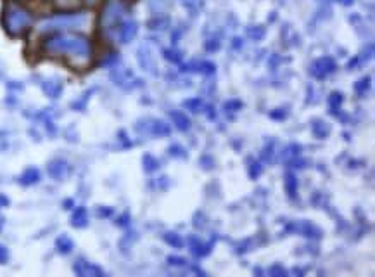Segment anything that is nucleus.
I'll return each instance as SVG.
<instances>
[{
	"mask_svg": "<svg viewBox=\"0 0 375 277\" xmlns=\"http://www.w3.org/2000/svg\"><path fill=\"white\" fill-rule=\"evenodd\" d=\"M45 49L52 54H67L77 59H88L92 50L87 37L77 33H57L45 42Z\"/></svg>",
	"mask_w": 375,
	"mask_h": 277,
	"instance_id": "obj_1",
	"label": "nucleus"
},
{
	"mask_svg": "<svg viewBox=\"0 0 375 277\" xmlns=\"http://www.w3.org/2000/svg\"><path fill=\"white\" fill-rule=\"evenodd\" d=\"M92 23L90 14L87 12H69V14H56L42 19L36 26L40 33L66 31V30H83Z\"/></svg>",
	"mask_w": 375,
	"mask_h": 277,
	"instance_id": "obj_2",
	"label": "nucleus"
},
{
	"mask_svg": "<svg viewBox=\"0 0 375 277\" xmlns=\"http://www.w3.org/2000/svg\"><path fill=\"white\" fill-rule=\"evenodd\" d=\"M2 21H4V28H6V31L12 37L23 35V33L33 24L31 14H29L26 9H23L21 6H16V4H12V6L7 7L6 12H4Z\"/></svg>",
	"mask_w": 375,
	"mask_h": 277,
	"instance_id": "obj_3",
	"label": "nucleus"
},
{
	"mask_svg": "<svg viewBox=\"0 0 375 277\" xmlns=\"http://www.w3.org/2000/svg\"><path fill=\"white\" fill-rule=\"evenodd\" d=\"M125 14H126V7L121 0H109L102 11V18H100L102 30L113 33L118 28V24L125 19Z\"/></svg>",
	"mask_w": 375,
	"mask_h": 277,
	"instance_id": "obj_4",
	"label": "nucleus"
},
{
	"mask_svg": "<svg viewBox=\"0 0 375 277\" xmlns=\"http://www.w3.org/2000/svg\"><path fill=\"white\" fill-rule=\"evenodd\" d=\"M111 80L118 87L125 90H133L142 85V80L137 78L128 68H120V66H113L111 68Z\"/></svg>",
	"mask_w": 375,
	"mask_h": 277,
	"instance_id": "obj_5",
	"label": "nucleus"
},
{
	"mask_svg": "<svg viewBox=\"0 0 375 277\" xmlns=\"http://www.w3.org/2000/svg\"><path fill=\"white\" fill-rule=\"evenodd\" d=\"M137 130L154 137H168L171 133V125H168L163 120H142L138 121Z\"/></svg>",
	"mask_w": 375,
	"mask_h": 277,
	"instance_id": "obj_6",
	"label": "nucleus"
},
{
	"mask_svg": "<svg viewBox=\"0 0 375 277\" xmlns=\"http://www.w3.org/2000/svg\"><path fill=\"white\" fill-rule=\"evenodd\" d=\"M138 33V23L135 19H123L115 31L111 33L120 44H130Z\"/></svg>",
	"mask_w": 375,
	"mask_h": 277,
	"instance_id": "obj_7",
	"label": "nucleus"
},
{
	"mask_svg": "<svg viewBox=\"0 0 375 277\" xmlns=\"http://www.w3.org/2000/svg\"><path fill=\"white\" fill-rule=\"evenodd\" d=\"M335 70H337V62H335L334 57L323 56V57H318V59L311 64L310 73L313 75V78H317V80H325L327 77H330Z\"/></svg>",
	"mask_w": 375,
	"mask_h": 277,
	"instance_id": "obj_8",
	"label": "nucleus"
},
{
	"mask_svg": "<svg viewBox=\"0 0 375 277\" xmlns=\"http://www.w3.org/2000/svg\"><path fill=\"white\" fill-rule=\"evenodd\" d=\"M137 59L138 64L142 66L145 71H149L151 75H158V66H156V59H154V54H153V47L149 44H144L137 52Z\"/></svg>",
	"mask_w": 375,
	"mask_h": 277,
	"instance_id": "obj_9",
	"label": "nucleus"
},
{
	"mask_svg": "<svg viewBox=\"0 0 375 277\" xmlns=\"http://www.w3.org/2000/svg\"><path fill=\"white\" fill-rule=\"evenodd\" d=\"M187 245L196 258H206L213 250V243H204L199 236H194V234L187 237Z\"/></svg>",
	"mask_w": 375,
	"mask_h": 277,
	"instance_id": "obj_10",
	"label": "nucleus"
},
{
	"mask_svg": "<svg viewBox=\"0 0 375 277\" xmlns=\"http://www.w3.org/2000/svg\"><path fill=\"white\" fill-rule=\"evenodd\" d=\"M289 230H294V232H299L305 237H311V239L322 237V229L317 227L313 222H308V220H299L296 224L289 225Z\"/></svg>",
	"mask_w": 375,
	"mask_h": 277,
	"instance_id": "obj_11",
	"label": "nucleus"
},
{
	"mask_svg": "<svg viewBox=\"0 0 375 277\" xmlns=\"http://www.w3.org/2000/svg\"><path fill=\"white\" fill-rule=\"evenodd\" d=\"M73 270H74V274L80 277H102L104 275V270L99 265L90 263V262H83V260L74 262Z\"/></svg>",
	"mask_w": 375,
	"mask_h": 277,
	"instance_id": "obj_12",
	"label": "nucleus"
},
{
	"mask_svg": "<svg viewBox=\"0 0 375 277\" xmlns=\"http://www.w3.org/2000/svg\"><path fill=\"white\" fill-rule=\"evenodd\" d=\"M47 174L54 180H62L67 177V174H69V165H67L66 159H61V158L52 159L47 166Z\"/></svg>",
	"mask_w": 375,
	"mask_h": 277,
	"instance_id": "obj_13",
	"label": "nucleus"
},
{
	"mask_svg": "<svg viewBox=\"0 0 375 277\" xmlns=\"http://www.w3.org/2000/svg\"><path fill=\"white\" fill-rule=\"evenodd\" d=\"M182 71H196V73H201L204 77H211V75H214V71H216V64L211 61H192L183 64Z\"/></svg>",
	"mask_w": 375,
	"mask_h": 277,
	"instance_id": "obj_14",
	"label": "nucleus"
},
{
	"mask_svg": "<svg viewBox=\"0 0 375 277\" xmlns=\"http://www.w3.org/2000/svg\"><path fill=\"white\" fill-rule=\"evenodd\" d=\"M40 87H42V90L45 92V94L49 95V97H52V99H57L59 95H61V92H62V89H64V85H62V82L59 78H45V80H42V83H40Z\"/></svg>",
	"mask_w": 375,
	"mask_h": 277,
	"instance_id": "obj_15",
	"label": "nucleus"
},
{
	"mask_svg": "<svg viewBox=\"0 0 375 277\" xmlns=\"http://www.w3.org/2000/svg\"><path fill=\"white\" fill-rule=\"evenodd\" d=\"M311 132H313V135L317 138L323 141V138H327L328 135H330L332 125L327 123V121L322 120V118H315L313 121H311Z\"/></svg>",
	"mask_w": 375,
	"mask_h": 277,
	"instance_id": "obj_16",
	"label": "nucleus"
},
{
	"mask_svg": "<svg viewBox=\"0 0 375 277\" xmlns=\"http://www.w3.org/2000/svg\"><path fill=\"white\" fill-rule=\"evenodd\" d=\"M301 151H303L301 144H297V142H290V144L285 146L284 151H282V161L290 165L294 159L301 156Z\"/></svg>",
	"mask_w": 375,
	"mask_h": 277,
	"instance_id": "obj_17",
	"label": "nucleus"
},
{
	"mask_svg": "<svg viewBox=\"0 0 375 277\" xmlns=\"http://www.w3.org/2000/svg\"><path fill=\"white\" fill-rule=\"evenodd\" d=\"M71 225H73V227H77V229L87 227V225H88V212H87V208H83V206L74 208L73 215H71Z\"/></svg>",
	"mask_w": 375,
	"mask_h": 277,
	"instance_id": "obj_18",
	"label": "nucleus"
},
{
	"mask_svg": "<svg viewBox=\"0 0 375 277\" xmlns=\"http://www.w3.org/2000/svg\"><path fill=\"white\" fill-rule=\"evenodd\" d=\"M170 118L180 132H187L191 128V120H189V116L183 111H170Z\"/></svg>",
	"mask_w": 375,
	"mask_h": 277,
	"instance_id": "obj_19",
	"label": "nucleus"
},
{
	"mask_svg": "<svg viewBox=\"0 0 375 277\" xmlns=\"http://www.w3.org/2000/svg\"><path fill=\"white\" fill-rule=\"evenodd\" d=\"M40 180V171L35 166H29L19 175V184L21 186H33Z\"/></svg>",
	"mask_w": 375,
	"mask_h": 277,
	"instance_id": "obj_20",
	"label": "nucleus"
},
{
	"mask_svg": "<svg viewBox=\"0 0 375 277\" xmlns=\"http://www.w3.org/2000/svg\"><path fill=\"white\" fill-rule=\"evenodd\" d=\"M56 248H57L59 253L67 255V253H71V251H73L74 243H73V239H71L69 236L62 234V236H59V237L56 239Z\"/></svg>",
	"mask_w": 375,
	"mask_h": 277,
	"instance_id": "obj_21",
	"label": "nucleus"
},
{
	"mask_svg": "<svg viewBox=\"0 0 375 277\" xmlns=\"http://www.w3.org/2000/svg\"><path fill=\"white\" fill-rule=\"evenodd\" d=\"M284 186H285V191H287L289 198H296L297 194V177L292 174V171H287L285 174V180H284Z\"/></svg>",
	"mask_w": 375,
	"mask_h": 277,
	"instance_id": "obj_22",
	"label": "nucleus"
},
{
	"mask_svg": "<svg viewBox=\"0 0 375 277\" xmlns=\"http://www.w3.org/2000/svg\"><path fill=\"white\" fill-rule=\"evenodd\" d=\"M147 26H149L151 30H161L163 31L170 26V18H168V16H163V14H158L147 23Z\"/></svg>",
	"mask_w": 375,
	"mask_h": 277,
	"instance_id": "obj_23",
	"label": "nucleus"
},
{
	"mask_svg": "<svg viewBox=\"0 0 375 277\" xmlns=\"http://www.w3.org/2000/svg\"><path fill=\"white\" fill-rule=\"evenodd\" d=\"M246 35L249 37L251 40H254V42H261L267 37V28L265 26H261V24H252V26H247L246 28Z\"/></svg>",
	"mask_w": 375,
	"mask_h": 277,
	"instance_id": "obj_24",
	"label": "nucleus"
},
{
	"mask_svg": "<svg viewBox=\"0 0 375 277\" xmlns=\"http://www.w3.org/2000/svg\"><path fill=\"white\" fill-rule=\"evenodd\" d=\"M163 239H164L166 245H170L171 248H175V250H180V248H183V245H185L182 236H178L176 232H164Z\"/></svg>",
	"mask_w": 375,
	"mask_h": 277,
	"instance_id": "obj_25",
	"label": "nucleus"
},
{
	"mask_svg": "<svg viewBox=\"0 0 375 277\" xmlns=\"http://www.w3.org/2000/svg\"><path fill=\"white\" fill-rule=\"evenodd\" d=\"M370 87H372V77H363L355 83V92L360 97H363V95H366V92L370 90Z\"/></svg>",
	"mask_w": 375,
	"mask_h": 277,
	"instance_id": "obj_26",
	"label": "nucleus"
},
{
	"mask_svg": "<svg viewBox=\"0 0 375 277\" xmlns=\"http://www.w3.org/2000/svg\"><path fill=\"white\" fill-rule=\"evenodd\" d=\"M142 163H144V170L147 174H153V171L159 170V159L153 156V154H144V158H142Z\"/></svg>",
	"mask_w": 375,
	"mask_h": 277,
	"instance_id": "obj_27",
	"label": "nucleus"
},
{
	"mask_svg": "<svg viewBox=\"0 0 375 277\" xmlns=\"http://www.w3.org/2000/svg\"><path fill=\"white\" fill-rule=\"evenodd\" d=\"M163 57L168 62H173V64H180L182 62V52L178 49H164L163 50Z\"/></svg>",
	"mask_w": 375,
	"mask_h": 277,
	"instance_id": "obj_28",
	"label": "nucleus"
},
{
	"mask_svg": "<svg viewBox=\"0 0 375 277\" xmlns=\"http://www.w3.org/2000/svg\"><path fill=\"white\" fill-rule=\"evenodd\" d=\"M247 174H249V179L256 180L261 177L263 174V165L259 161H254V159H249V166H247Z\"/></svg>",
	"mask_w": 375,
	"mask_h": 277,
	"instance_id": "obj_29",
	"label": "nucleus"
},
{
	"mask_svg": "<svg viewBox=\"0 0 375 277\" xmlns=\"http://www.w3.org/2000/svg\"><path fill=\"white\" fill-rule=\"evenodd\" d=\"M183 108H187L189 111L192 113H199L202 108H204V102H202L201 97H191L187 100H183Z\"/></svg>",
	"mask_w": 375,
	"mask_h": 277,
	"instance_id": "obj_30",
	"label": "nucleus"
},
{
	"mask_svg": "<svg viewBox=\"0 0 375 277\" xmlns=\"http://www.w3.org/2000/svg\"><path fill=\"white\" fill-rule=\"evenodd\" d=\"M344 100V95L341 94V92H330V95H328V106H330V111H334V109H339L341 104H343Z\"/></svg>",
	"mask_w": 375,
	"mask_h": 277,
	"instance_id": "obj_31",
	"label": "nucleus"
},
{
	"mask_svg": "<svg viewBox=\"0 0 375 277\" xmlns=\"http://www.w3.org/2000/svg\"><path fill=\"white\" fill-rule=\"evenodd\" d=\"M182 6L191 12L192 16H196L197 12L202 9V2L201 0H182Z\"/></svg>",
	"mask_w": 375,
	"mask_h": 277,
	"instance_id": "obj_32",
	"label": "nucleus"
},
{
	"mask_svg": "<svg viewBox=\"0 0 375 277\" xmlns=\"http://www.w3.org/2000/svg\"><path fill=\"white\" fill-rule=\"evenodd\" d=\"M242 108H244V104H242V100H239V99H230L223 104V109H225V111H232V113L241 111Z\"/></svg>",
	"mask_w": 375,
	"mask_h": 277,
	"instance_id": "obj_33",
	"label": "nucleus"
},
{
	"mask_svg": "<svg viewBox=\"0 0 375 277\" xmlns=\"http://www.w3.org/2000/svg\"><path fill=\"white\" fill-rule=\"evenodd\" d=\"M166 262L173 267H187L189 265V260H185L183 257H176V255H170L166 258Z\"/></svg>",
	"mask_w": 375,
	"mask_h": 277,
	"instance_id": "obj_34",
	"label": "nucleus"
},
{
	"mask_svg": "<svg viewBox=\"0 0 375 277\" xmlns=\"http://www.w3.org/2000/svg\"><path fill=\"white\" fill-rule=\"evenodd\" d=\"M168 151H170V154H171L173 158H182V159H183V158H187V151H185L180 144L170 146V148H168Z\"/></svg>",
	"mask_w": 375,
	"mask_h": 277,
	"instance_id": "obj_35",
	"label": "nucleus"
},
{
	"mask_svg": "<svg viewBox=\"0 0 375 277\" xmlns=\"http://www.w3.org/2000/svg\"><path fill=\"white\" fill-rule=\"evenodd\" d=\"M268 274L273 275V277H285L287 275V270H285L280 263H273V265L268 268Z\"/></svg>",
	"mask_w": 375,
	"mask_h": 277,
	"instance_id": "obj_36",
	"label": "nucleus"
},
{
	"mask_svg": "<svg viewBox=\"0 0 375 277\" xmlns=\"http://www.w3.org/2000/svg\"><path fill=\"white\" fill-rule=\"evenodd\" d=\"M204 49L208 50V52H218V50L221 49V42L218 39H209V40H206Z\"/></svg>",
	"mask_w": 375,
	"mask_h": 277,
	"instance_id": "obj_37",
	"label": "nucleus"
},
{
	"mask_svg": "<svg viewBox=\"0 0 375 277\" xmlns=\"http://www.w3.org/2000/svg\"><path fill=\"white\" fill-rule=\"evenodd\" d=\"M372 57H373V44H368V49L365 47L361 56H358V59H360V62H365V61H370Z\"/></svg>",
	"mask_w": 375,
	"mask_h": 277,
	"instance_id": "obj_38",
	"label": "nucleus"
},
{
	"mask_svg": "<svg viewBox=\"0 0 375 277\" xmlns=\"http://www.w3.org/2000/svg\"><path fill=\"white\" fill-rule=\"evenodd\" d=\"M270 118L282 121V120L287 118V111H285V109H273V111H270Z\"/></svg>",
	"mask_w": 375,
	"mask_h": 277,
	"instance_id": "obj_39",
	"label": "nucleus"
},
{
	"mask_svg": "<svg viewBox=\"0 0 375 277\" xmlns=\"http://www.w3.org/2000/svg\"><path fill=\"white\" fill-rule=\"evenodd\" d=\"M261 158H263V161H267V163H272L273 161V142H272V144H268L267 148L263 149V153H261Z\"/></svg>",
	"mask_w": 375,
	"mask_h": 277,
	"instance_id": "obj_40",
	"label": "nucleus"
},
{
	"mask_svg": "<svg viewBox=\"0 0 375 277\" xmlns=\"http://www.w3.org/2000/svg\"><path fill=\"white\" fill-rule=\"evenodd\" d=\"M199 163L202 166H204V170H211L213 166H214V159L209 156V154H204L201 159H199Z\"/></svg>",
	"mask_w": 375,
	"mask_h": 277,
	"instance_id": "obj_41",
	"label": "nucleus"
},
{
	"mask_svg": "<svg viewBox=\"0 0 375 277\" xmlns=\"http://www.w3.org/2000/svg\"><path fill=\"white\" fill-rule=\"evenodd\" d=\"M9 250H7L6 246L4 245H0V265H4V263H7L9 262Z\"/></svg>",
	"mask_w": 375,
	"mask_h": 277,
	"instance_id": "obj_42",
	"label": "nucleus"
},
{
	"mask_svg": "<svg viewBox=\"0 0 375 277\" xmlns=\"http://www.w3.org/2000/svg\"><path fill=\"white\" fill-rule=\"evenodd\" d=\"M128 220H130V215H128V213H123V215L118 218L116 224H118V225H121V227H126V225H128Z\"/></svg>",
	"mask_w": 375,
	"mask_h": 277,
	"instance_id": "obj_43",
	"label": "nucleus"
},
{
	"mask_svg": "<svg viewBox=\"0 0 375 277\" xmlns=\"http://www.w3.org/2000/svg\"><path fill=\"white\" fill-rule=\"evenodd\" d=\"M242 45H244V42H242L241 37H234V40H232V47H234L235 50H239V49H242Z\"/></svg>",
	"mask_w": 375,
	"mask_h": 277,
	"instance_id": "obj_44",
	"label": "nucleus"
},
{
	"mask_svg": "<svg viewBox=\"0 0 375 277\" xmlns=\"http://www.w3.org/2000/svg\"><path fill=\"white\" fill-rule=\"evenodd\" d=\"M111 213H113V210L111 208H106V206H102V208L97 210V215H99V217H109Z\"/></svg>",
	"mask_w": 375,
	"mask_h": 277,
	"instance_id": "obj_45",
	"label": "nucleus"
},
{
	"mask_svg": "<svg viewBox=\"0 0 375 277\" xmlns=\"http://www.w3.org/2000/svg\"><path fill=\"white\" fill-rule=\"evenodd\" d=\"M9 198H7L6 194H0V208H6V206H9Z\"/></svg>",
	"mask_w": 375,
	"mask_h": 277,
	"instance_id": "obj_46",
	"label": "nucleus"
},
{
	"mask_svg": "<svg viewBox=\"0 0 375 277\" xmlns=\"http://www.w3.org/2000/svg\"><path fill=\"white\" fill-rule=\"evenodd\" d=\"M358 64H360V59H358V56H356L355 59H351L348 62V70H355Z\"/></svg>",
	"mask_w": 375,
	"mask_h": 277,
	"instance_id": "obj_47",
	"label": "nucleus"
},
{
	"mask_svg": "<svg viewBox=\"0 0 375 277\" xmlns=\"http://www.w3.org/2000/svg\"><path fill=\"white\" fill-rule=\"evenodd\" d=\"M337 4H341V6H344V7H349V6H353L355 4V0H335Z\"/></svg>",
	"mask_w": 375,
	"mask_h": 277,
	"instance_id": "obj_48",
	"label": "nucleus"
},
{
	"mask_svg": "<svg viewBox=\"0 0 375 277\" xmlns=\"http://www.w3.org/2000/svg\"><path fill=\"white\" fill-rule=\"evenodd\" d=\"M64 206H66L67 210H69V206H73V201H71V199H66V201H64Z\"/></svg>",
	"mask_w": 375,
	"mask_h": 277,
	"instance_id": "obj_49",
	"label": "nucleus"
},
{
	"mask_svg": "<svg viewBox=\"0 0 375 277\" xmlns=\"http://www.w3.org/2000/svg\"><path fill=\"white\" fill-rule=\"evenodd\" d=\"M85 2H88V4H95L97 0H85Z\"/></svg>",
	"mask_w": 375,
	"mask_h": 277,
	"instance_id": "obj_50",
	"label": "nucleus"
},
{
	"mask_svg": "<svg viewBox=\"0 0 375 277\" xmlns=\"http://www.w3.org/2000/svg\"><path fill=\"white\" fill-rule=\"evenodd\" d=\"M2 227H4V220H0V230H2Z\"/></svg>",
	"mask_w": 375,
	"mask_h": 277,
	"instance_id": "obj_51",
	"label": "nucleus"
}]
</instances>
